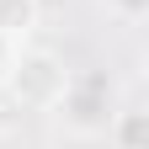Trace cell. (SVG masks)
<instances>
[{
	"mask_svg": "<svg viewBox=\"0 0 149 149\" xmlns=\"http://www.w3.org/2000/svg\"><path fill=\"white\" fill-rule=\"evenodd\" d=\"M6 59H11V37L0 32V69H6Z\"/></svg>",
	"mask_w": 149,
	"mask_h": 149,
	"instance_id": "obj_4",
	"label": "cell"
},
{
	"mask_svg": "<svg viewBox=\"0 0 149 149\" xmlns=\"http://www.w3.org/2000/svg\"><path fill=\"white\" fill-rule=\"evenodd\" d=\"M144 6H149V0H117V11L128 16V22H139V16H144Z\"/></svg>",
	"mask_w": 149,
	"mask_h": 149,
	"instance_id": "obj_3",
	"label": "cell"
},
{
	"mask_svg": "<svg viewBox=\"0 0 149 149\" xmlns=\"http://www.w3.org/2000/svg\"><path fill=\"white\" fill-rule=\"evenodd\" d=\"M59 107L69 112V123H80V128H107L112 123V85H107V74L96 69H85V74H74V80H64L59 91Z\"/></svg>",
	"mask_w": 149,
	"mask_h": 149,
	"instance_id": "obj_1",
	"label": "cell"
},
{
	"mask_svg": "<svg viewBox=\"0 0 149 149\" xmlns=\"http://www.w3.org/2000/svg\"><path fill=\"white\" fill-rule=\"evenodd\" d=\"M144 117H139V112H128V117H123V149H144Z\"/></svg>",
	"mask_w": 149,
	"mask_h": 149,
	"instance_id": "obj_2",
	"label": "cell"
}]
</instances>
